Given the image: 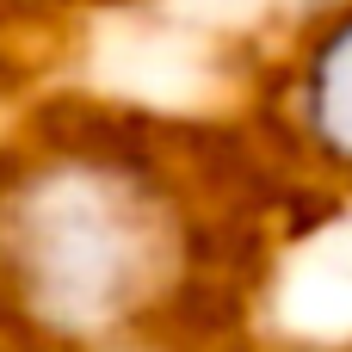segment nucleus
Returning <instances> with one entry per match:
<instances>
[{"label":"nucleus","instance_id":"2","mask_svg":"<svg viewBox=\"0 0 352 352\" xmlns=\"http://www.w3.org/2000/svg\"><path fill=\"white\" fill-rule=\"evenodd\" d=\"M285 124L322 179L352 186V0L316 12V31L285 74Z\"/></svg>","mask_w":352,"mask_h":352},{"label":"nucleus","instance_id":"4","mask_svg":"<svg viewBox=\"0 0 352 352\" xmlns=\"http://www.w3.org/2000/svg\"><path fill=\"white\" fill-rule=\"evenodd\" d=\"M309 352H352V340H340V346H309Z\"/></svg>","mask_w":352,"mask_h":352},{"label":"nucleus","instance_id":"1","mask_svg":"<svg viewBox=\"0 0 352 352\" xmlns=\"http://www.w3.org/2000/svg\"><path fill=\"white\" fill-rule=\"evenodd\" d=\"M266 272L235 167L142 118L0 161V352H248Z\"/></svg>","mask_w":352,"mask_h":352},{"label":"nucleus","instance_id":"3","mask_svg":"<svg viewBox=\"0 0 352 352\" xmlns=\"http://www.w3.org/2000/svg\"><path fill=\"white\" fill-rule=\"evenodd\" d=\"M285 6H303V12H334V6H346V0H285Z\"/></svg>","mask_w":352,"mask_h":352}]
</instances>
